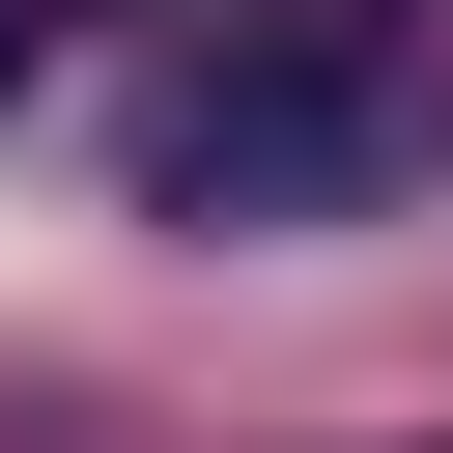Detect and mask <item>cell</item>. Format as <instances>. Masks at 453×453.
I'll return each mask as SVG.
<instances>
[{
	"label": "cell",
	"instance_id": "1",
	"mask_svg": "<svg viewBox=\"0 0 453 453\" xmlns=\"http://www.w3.org/2000/svg\"><path fill=\"white\" fill-rule=\"evenodd\" d=\"M396 142H425V57L368 0H255L142 113V226H340V198H396Z\"/></svg>",
	"mask_w": 453,
	"mask_h": 453
},
{
	"label": "cell",
	"instance_id": "2",
	"mask_svg": "<svg viewBox=\"0 0 453 453\" xmlns=\"http://www.w3.org/2000/svg\"><path fill=\"white\" fill-rule=\"evenodd\" d=\"M28 85H57V0H0V113H28Z\"/></svg>",
	"mask_w": 453,
	"mask_h": 453
}]
</instances>
